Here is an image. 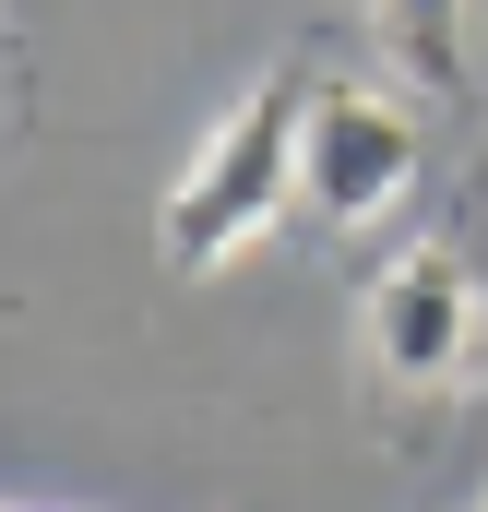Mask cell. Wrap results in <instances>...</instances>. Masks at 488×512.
Listing matches in <instances>:
<instances>
[{"instance_id": "2", "label": "cell", "mask_w": 488, "mask_h": 512, "mask_svg": "<svg viewBox=\"0 0 488 512\" xmlns=\"http://www.w3.org/2000/svg\"><path fill=\"white\" fill-rule=\"evenodd\" d=\"M358 358L381 393H417V405H441V393H477L488 382V274L465 239H405V251L381 262L358 286Z\"/></svg>"}, {"instance_id": "3", "label": "cell", "mask_w": 488, "mask_h": 512, "mask_svg": "<svg viewBox=\"0 0 488 512\" xmlns=\"http://www.w3.org/2000/svg\"><path fill=\"white\" fill-rule=\"evenodd\" d=\"M417 167H429V120H417V84L405 72H322V108H310V215L334 239H369L417 203Z\"/></svg>"}, {"instance_id": "6", "label": "cell", "mask_w": 488, "mask_h": 512, "mask_svg": "<svg viewBox=\"0 0 488 512\" xmlns=\"http://www.w3.org/2000/svg\"><path fill=\"white\" fill-rule=\"evenodd\" d=\"M477 512H488V489H477Z\"/></svg>"}, {"instance_id": "1", "label": "cell", "mask_w": 488, "mask_h": 512, "mask_svg": "<svg viewBox=\"0 0 488 512\" xmlns=\"http://www.w3.org/2000/svg\"><path fill=\"white\" fill-rule=\"evenodd\" d=\"M310 108H322V72L286 60L179 155V179L155 203V262L167 274H227L239 251H262L310 203Z\"/></svg>"}, {"instance_id": "5", "label": "cell", "mask_w": 488, "mask_h": 512, "mask_svg": "<svg viewBox=\"0 0 488 512\" xmlns=\"http://www.w3.org/2000/svg\"><path fill=\"white\" fill-rule=\"evenodd\" d=\"M12 512H60V501H12Z\"/></svg>"}, {"instance_id": "4", "label": "cell", "mask_w": 488, "mask_h": 512, "mask_svg": "<svg viewBox=\"0 0 488 512\" xmlns=\"http://www.w3.org/2000/svg\"><path fill=\"white\" fill-rule=\"evenodd\" d=\"M369 48L417 96H453L465 84V0H369Z\"/></svg>"}]
</instances>
